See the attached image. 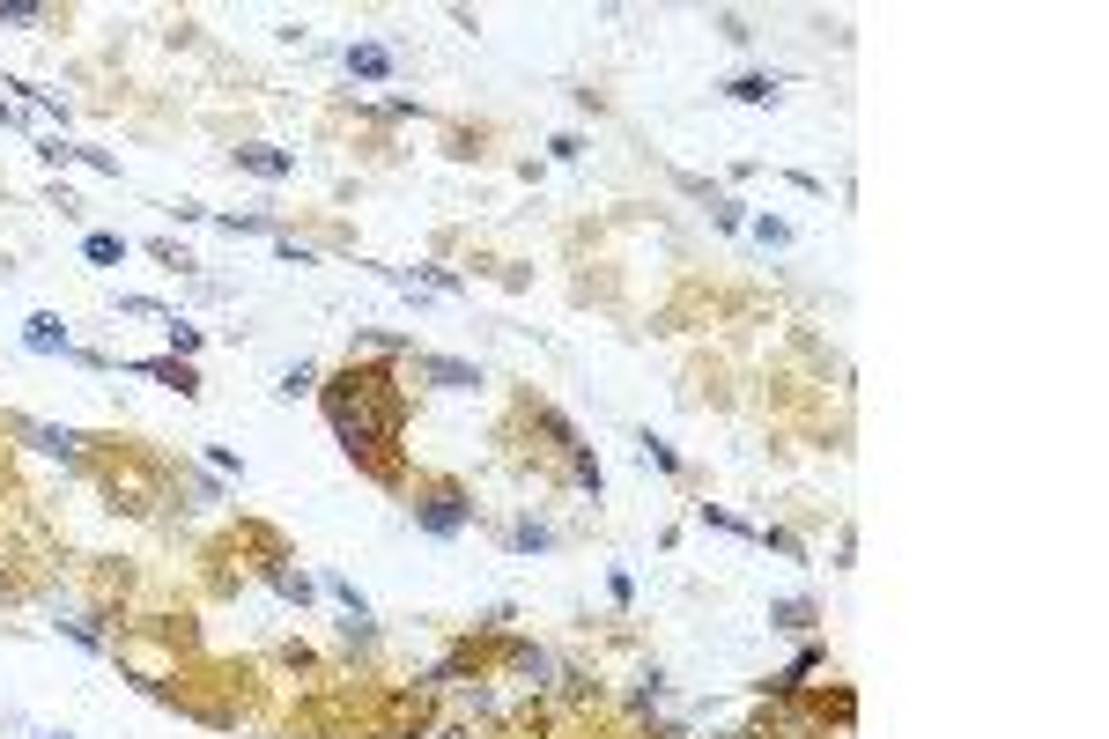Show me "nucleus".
<instances>
[{"instance_id": "f257e3e1", "label": "nucleus", "mask_w": 1109, "mask_h": 739, "mask_svg": "<svg viewBox=\"0 0 1109 739\" xmlns=\"http://www.w3.org/2000/svg\"><path fill=\"white\" fill-rule=\"evenodd\" d=\"M333 429L348 437V451L355 444H392L400 437V385H392L385 370H348V377H333Z\"/></svg>"}, {"instance_id": "f03ea898", "label": "nucleus", "mask_w": 1109, "mask_h": 739, "mask_svg": "<svg viewBox=\"0 0 1109 739\" xmlns=\"http://www.w3.org/2000/svg\"><path fill=\"white\" fill-rule=\"evenodd\" d=\"M415 518L429 525V533H459V525H466V503L451 496V488H437V496H422V503H415Z\"/></svg>"}, {"instance_id": "7ed1b4c3", "label": "nucleus", "mask_w": 1109, "mask_h": 739, "mask_svg": "<svg viewBox=\"0 0 1109 739\" xmlns=\"http://www.w3.org/2000/svg\"><path fill=\"white\" fill-rule=\"evenodd\" d=\"M23 348H30V355H67V326H60L52 311H30V318H23Z\"/></svg>"}, {"instance_id": "20e7f679", "label": "nucleus", "mask_w": 1109, "mask_h": 739, "mask_svg": "<svg viewBox=\"0 0 1109 739\" xmlns=\"http://www.w3.org/2000/svg\"><path fill=\"white\" fill-rule=\"evenodd\" d=\"M415 370H422V377H437L444 392H466V385H481V370H474V363H451V355H415Z\"/></svg>"}, {"instance_id": "39448f33", "label": "nucleus", "mask_w": 1109, "mask_h": 739, "mask_svg": "<svg viewBox=\"0 0 1109 739\" xmlns=\"http://www.w3.org/2000/svg\"><path fill=\"white\" fill-rule=\"evenodd\" d=\"M392 67H400L392 45H348V74H355V82H385Z\"/></svg>"}, {"instance_id": "423d86ee", "label": "nucleus", "mask_w": 1109, "mask_h": 739, "mask_svg": "<svg viewBox=\"0 0 1109 739\" xmlns=\"http://www.w3.org/2000/svg\"><path fill=\"white\" fill-rule=\"evenodd\" d=\"M134 370H141V377H163V385H171V392H185V400H193V392H200L193 363H178V355H163V363H134Z\"/></svg>"}, {"instance_id": "0eeeda50", "label": "nucleus", "mask_w": 1109, "mask_h": 739, "mask_svg": "<svg viewBox=\"0 0 1109 739\" xmlns=\"http://www.w3.org/2000/svg\"><path fill=\"white\" fill-rule=\"evenodd\" d=\"M237 163L252 170V178H289L296 156H281V148H237Z\"/></svg>"}, {"instance_id": "6e6552de", "label": "nucleus", "mask_w": 1109, "mask_h": 739, "mask_svg": "<svg viewBox=\"0 0 1109 739\" xmlns=\"http://www.w3.org/2000/svg\"><path fill=\"white\" fill-rule=\"evenodd\" d=\"M23 437L45 451V459H74V429H23Z\"/></svg>"}, {"instance_id": "1a4fd4ad", "label": "nucleus", "mask_w": 1109, "mask_h": 739, "mask_svg": "<svg viewBox=\"0 0 1109 739\" xmlns=\"http://www.w3.org/2000/svg\"><path fill=\"white\" fill-rule=\"evenodd\" d=\"M732 97H740V104H769V97H777V74H740Z\"/></svg>"}, {"instance_id": "9d476101", "label": "nucleus", "mask_w": 1109, "mask_h": 739, "mask_svg": "<svg viewBox=\"0 0 1109 739\" xmlns=\"http://www.w3.org/2000/svg\"><path fill=\"white\" fill-rule=\"evenodd\" d=\"M82 252L97 259V267H119V259H126V237H104V230H97V237H82Z\"/></svg>"}, {"instance_id": "9b49d317", "label": "nucleus", "mask_w": 1109, "mask_h": 739, "mask_svg": "<svg viewBox=\"0 0 1109 739\" xmlns=\"http://www.w3.org/2000/svg\"><path fill=\"white\" fill-rule=\"evenodd\" d=\"M45 0H0V23H45Z\"/></svg>"}, {"instance_id": "f8f14e48", "label": "nucleus", "mask_w": 1109, "mask_h": 739, "mask_svg": "<svg viewBox=\"0 0 1109 739\" xmlns=\"http://www.w3.org/2000/svg\"><path fill=\"white\" fill-rule=\"evenodd\" d=\"M769 621H777V629H806V621H814V606H806V599H784V606H769Z\"/></svg>"}, {"instance_id": "ddd939ff", "label": "nucleus", "mask_w": 1109, "mask_h": 739, "mask_svg": "<svg viewBox=\"0 0 1109 739\" xmlns=\"http://www.w3.org/2000/svg\"><path fill=\"white\" fill-rule=\"evenodd\" d=\"M755 244H769V252H784V244H792V222L762 215V222H755Z\"/></svg>"}, {"instance_id": "4468645a", "label": "nucleus", "mask_w": 1109, "mask_h": 739, "mask_svg": "<svg viewBox=\"0 0 1109 739\" xmlns=\"http://www.w3.org/2000/svg\"><path fill=\"white\" fill-rule=\"evenodd\" d=\"M548 540H555V533H548V525H533V518H525V525H511V547H525V555H540Z\"/></svg>"}, {"instance_id": "2eb2a0df", "label": "nucleus", "mask_w": 1109, "mask_h": 739, "mask_svg": "<svg viewBox=\"0 0 1109 739\" xmlns=\"http://www.w3.org/2000/svg\"><path fill=\"white\" fill-rule=\"evenodd\" d=\"M274 592H281V599H296V606H304V599H311V584H304V577H296V570H274Z\"/></svg>"}, {"instance_id": "dca6fc26", "label": "nucleus", "mask_w": 1109, "mask_h": 739, "mask_svg": "<svg viewBox=\"0 0 1109 739\" xmlns=\"http://www.w3.org/2000/svg\"><path fill=\"white\" fill-rule=\"evenodd\" d=\"M171 348H178V355H193V348H200V326H185L178 311H171Z\"/></svg>"}, {"instance_id": "f3484780", "label": "nucleus", "mask_w": 1109, "mask_h": 739, "mask_svg": "<svg viewBox=\"0 0 1109 739\" xmlns=\"http://www.w3.org/2000/svg\"><path fill=\"white\" fill-rule=\"evenodd\" d=\"M60 629H67L74 643H82V651H104V636H97V629H89V621H60Z\"/></svg>"}, {"instance_id": "a211bd4d", "label": "nucleus", "mask_w": 1109, "mask_h": 739, "mask_svg": "<svg viewBox=\"0 0 1109 739\" xmlns=\"http://www.w3.org/2000/svg\"><path fill=\"white\" fill-rule=\"evenodd\" d=\"M415 281H429V289H444V296L459 289V274H444V267H415Z\"/></svg>"}, {"instance_id": "6ab92c4d", "label": "nucleus", "mask_w": 1109, "mask_h": 739, "mask_svg": "<svg viewBox=\"0 0 1109 739\" xmlns=\"http://www.w3.org/2000/svg\"><path fill=\"white\" fill-rule=\"evenodd\" d=\"M644 459H651V466H666V473L681 466V459H673V444H659V437H644Z\"/></svg>"}, {"instance_id": "aec40b11", "label": "nucleus", "mask_w": 1109, "mask_h": 739, "mask_svg": "<svg viewBox=\"0 0 1109 739\" xmlns=\"http://www.w3.org/2000/svg\"><path fill=\"white\" fill-rule=\"evenodd\" d=\"M45 739H67V732H45Z\"/></svg>"}]
</instances>
